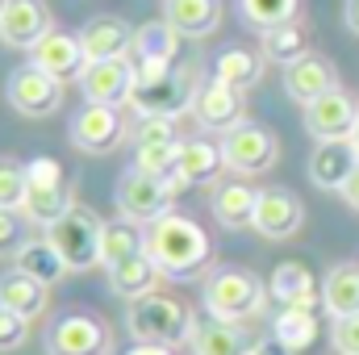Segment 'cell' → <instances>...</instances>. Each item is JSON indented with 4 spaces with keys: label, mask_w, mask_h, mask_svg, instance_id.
Returning a JSON list of instances; mask_svg holds the SVG:
<instances>
[{
    "label": "cell",
    "mask_w": 359,
    "mask_h": 355,
    "mask_svg": "<svg viewBox=\"0 0 359 355\" xmlns=\"http://www.w3.org/2000/svg\"><path fill=\"white\" fill-rule=\"evenodd\" d=\"M330 343L339 355H359V318H334Z\"/></svg>",
    "instance_id": "41"
},
{
    "label": "cell",
    "mask_w": 359,
    "mask_h": 355,
    "mask_svg": "<svg viewBox=\"0 0 359 355\" xmlns=\"http://www.w3.org/2000/svg\"><path fill=\"white\" fill-rule=\"evenodd\" d=\"M163 8L180 38H209L222 25V0H168Z\"/></svg>",
    "instance_id": "28"
},
{
    "label": "cell",
    "mask_w": 359,
    "mask_h": 355,
    "mask_svg": "<svg viewBox=\"0 0 359 355\" xmlns=\"http://www.w3.org/2000/svg\"><path fill=\"white\" fill-rule=\"evenodd\" d=\"M46 288L50 284H42V280H34V276H25V272H4L0 276V305L4 309H13V314H21L25 322H34L38 314H46Z\"/></svg>",
    "instance_id": "26"
},
{
    "label": "cell",
    "mask_w": 359,
    "mask_h": 355,
    "mask_svg": "<svg viewBox=\"0 0 359 355\" xmlns=\"http://www.w3.org/2000/svg\"><path fill=\"white\" fill-rule=\"evenodd\" d=\"M72 205H76V196H72V176H67V168H63L55 155H34V159L25 163V205H21L25 222L50 230Z\"/></svg>",
    "instance_id": "4"
},
{
    "label": "cell",
    "mask_w": 359,
    "mask_h": 355,
    "mask_svg": "<svg viewBox=\"0 0 359 355\" xmlns=\"http://www.w3.org/2000/svg\"><path fill=\"white\" fill-rule=\"evenodd\" d=\"M29 63H34V67H42V72H46V76H55V80H80V72L88 67V55H84L80 34L50 29V34L29 51Z\"/></svg>",
    "instance_id": "18"
},
{
    "label": "cell",
    "mask_w": 359,
    "mask_h": 355,
    "mask_svg": "<svg viewBox=\"0 0 359 355\" xmlns=\"http://www.w3.org/2000/svg\"><path fill=\"white\" fill-rule=\"evenodd\" d=\"M138 255H147V226H138V222H126V217H117V222H104V239H100V264H104V267H117V264H130V260H138Z\"/></svg>",
    "instance_id": "32"
},
{
    "label": "cell",
    "mask_w": 359,
    "mask_h": 355,
    "mask_svg": "<svg viewBox=\"0 0 359 355\" xmlns=\"http://www.w3.org/2000/svg\"><path fill=\"white\" fill-rule=\"evenodd\" d=\"M292 17H301V0H238V21L259 34H268Z\"/></svg>",
    "instance_id": "35"
},
{
    "label": "cell",
    "mask_w": 359,
    "mask_h": 355,
    "mask_svg": "<svg viewBox=\"0 0 359 355\" xmlns=\"http://www.w3.org/2000/svg\"><path fill=\"white\" fill-rule=\"evenodd\" d=\"M339 196H343V201H347V205L359 213V163H355V172H351V180L343 184V192H339Z\"/></svg>",
    "instance_id": "43"
},
{
    "label": "cell",
    "mask_w": 359,
    "mask_h": 355,
    "mask_svg": "<svg viewBox=\"0 0 359 355\" xmlns=\"http://www.w3.org/2000/svg\"><path fill=\"white\" fill-rule=\"evenodd\" d=\"M192 117L205 134H230L234 126L251 121L247 109H243V92L222 84V80H205L196 88V100H192Z\"/></svg>",
    "instance_id": "15"
},
{
    "label": "cell",
    "mask_w": 359,
    "mask_h": 355,
    "mask_svg": "<svg viewBox=\"0 0 359 355\" xmlns=\"http://www.w3.org/2000/svg\"><path fill=\"white\" fill-rule=\"evenodd\" d=\"M25 205V163L13 155H0V209Z\"/></svg>",
    "instance_id": "37"
},
{
    "label": "cell",
    "mask_w": 359,
    "mask_h": 355,
    "mask_svg": "<svg viewBox=\"0 0 359 355\" xmlns=\"http://www.w3.org/2000/svg\"><path fill=\"white\" fill-rule=\"evenodd\" d=\"M126 355H176L172 347H155V343H134Z\"/></svg>",
    "instance_id": "45"
},
{
    "label": "cell",
    "mask_w": 359,
    "mask_h": 355,
    "mask_svg": "<svg viewBox=\"0 0 359 355\" xmlns=\"http://www.w3.org/2000/svg\"><path fill=\"white\" fill-rule=\"evenodd\" d=\"M172 142H184L176 130V117H138L134 147H172Z\"/></svg>",
    "instance_id": "38"
},
{
    "label": "cell",
    "mask_w": 359,
    "mask_h": 355,
    "mask_svg": "<svg viewBox=\"0 0 359 355\" xmlns=\"http://www.w3.org/2000/svg\"><path fill=\"white\" fill-rule=\"evenodd\" d=\"M80 92L88 105H109V109H121L134 100L138 92V72L130 59H96L80 72Z\"/></svg>",
    "instance_id": "12"
},
{
    "label": "cell",
    "mask_w": 359,
    "mask_h": 355,
    "mask_svg": "<svg viewBox=\"0 0 359 355\" xmlns=\"http://www.w3.org/2000/svg\"><path fill=\"white\" fill-rule=\"evenodd\" d=\"M46 239L59 247L67 272H88V267L100 264V239H104V222L92 213L88 205H72L50 230Z\"/></svg>",
    "instance_id": "7"
},
{
    "label": "cell",
    "mask_w": 359,
    "mask_h": 355,
    "mask_svg": "<svg viewBox=\"0 0 359 355\" xmlns=\"http://www.w3.org/2000/svg\"><path fill=\"white\" fill-rule=\"evenodd\" d=\"M255 205H259V188H251L247 180H217L213 184V196H209V209L217 217V226L226 230H247L255 226Z\"/></svg>",
    "instance_id": "22"
},
{
    "label": "cell",
    "mask_w": 359,
    "mask_h": 355,
    "mask_svg": "<svg viewBox=\"0 0 359 355\" xmlns=\"http://www.w3.org/2000/svg\"><path fill=\"white\" fill-rule=\"evenodd\" d=\"M226 168V155H222V142H209V138H184L180 142V159H176V192L184 188H201V184H217Z\"/></svg>",
    "instance_id": "19"
},
{
    "label": "cell",
    "mask_w": 359,
    "mask_h": 355,
    "mask_svg": "<svg viewBox=\"0 0 359 355\" xmlns=\"http://www.w3.org/2000/svg\"><path fill=\"white\" fill-rule=\"evenodd\" d=\"M176 184L163 176H147L138 168H126L117 188H113V201H117V213L126 222H138V226H155L159 217L172 213L176 205Z\"/></svg>",
    "instance_id": "5"
},
{
    "label": "cell",
    "mask_w": 359,
    "mask_h": 355,
    "mask_svg": "<svg viewBox=\"0 0 359 355\" xmlns=\"http://www.w3.org/2000/svg\"><path fill=\"white\" fill-rule=\"evenodd\" d=\"M196 88V63H184L159 84H138L130 109H138V117H180L184 109H192Z\"/></svg>",
    "instance_id": "10"
},
{
    "label": "cell",
    "mask_w": 359,
    "mask_h": 355,
    "mask_svg": "<svg viewBox=\"0 0 359 355\" xmlns=\"http://www.w3.org/2000/svg\"><path fill=\"white\" fill-rule=\"evenodd\" d=\"M268 297L280 309H313L322 301V288L313 284V272L297 260L288 264H276L268 276Z\"/></svg>",
    "instance_id": "23"
},
{
    "label": "cell",
    "mask_w": 359,
    "mask_h": 355,
    "mask_svg": "<svg viewBox=\"0 0 359 355\" xmlns=\"http://www.w3.org/2000/svg\"><path fill=\"white\" fill-rule=\"evenodd\" d=\"M322 305L330 318H359V264H334L326 272Z\"/></svg>",
    "instance_id": "29"
},
{
    "label": "cell",
    "mask_w": 359,
    "mask_h": 355,
    "mask_svg": "<svg viewBox=\"0 0 359 355\" xmlns=\"http://www.w3.org/2000/svg\"><path fill=\"white\" fill-rule=\"evenodd\" d=\"M46 355H113V330L92 309H63L42 339Z\"/></svg>",
    "instance_id": "6"
},
{
    "label": "cell",
    "mask_w": 359,
    "mask_h": 355,
    "mask_svg": "<svg viewBox=\"0 0 359 355\" xmlns=\"http://www.w3.org/2000/svg\"><path fill=\"white\" fill-rule=\"evenodd\" d=\"M271 335L288 347V351H305V347H313V339H318V314L313 309H280L276 318H271Z\"/></svg>",
    "instance_id": "34"
},
{
    "label": "cell",
    "mask_w": 359,
    "mask_h": 355,
    "mask_svg": "<svg viewBox=\"0 0 359 355\" xmlns=\"http://www.w3.org/2000/svg\"><path fill=\"white\" fill-rule=\"evenodd\" d=\"M159 280H168V276L159 272V264H155L151 255H138V260H130V264L109 267V288H113L117 297H126V301L151 297V293L159 288Z\"/></svg>",
    "instance_id": "33"
},
{
    "label": "cell",
    "mask_w": 359,
    "mask_h": 355,
    "mask_svg": "<svg viewBox=\"0 0 359 355\" xmlns=\"http://www.w3.org/2000/svg\"><path fill=\"white\" fill-rule=\"evenodd\" d=\"M347 142H351V147H355V155H359V126H355V134H351V138H347Z\"/></svg>",
    "instance_id": "46"
},
{
    "label": "cell",
    "mask_w": 359,
    "mask_h": 355,
    "mask_svg": "<svg viewBox=\"0 0 359 355\" xmlns=\"http://www.w3.org/2000/svg\"><path fill=\"white\" fill-rule=\"evenodd\" d=\"M176 159H180V142H172V147H134V163L130 168H138L147 176L172 180L176 176Z\"/></svg>",
    "instance_id": "36"
},
{
    "label": "cell",
    "mask_w": 359,
    "mask_h": 355,
    "mask_svg": "<svg viewBox=\"0 0 359 355\" xmlns=\"http://www.w3.org/2000/svg\"><path fill=\"white\" fill-rule=\"evenodd\" d=\"M247 351H251V339H247L243 322H222V318L196 322L192 355H247Z\"/></svg>",
    "instance_id": "31"
},
{
    "label": "cell",
    "mask_w": 359,
    "mask_h": 355,
    "mask_svg": "<svg viewBox=\"0 0 359 355\" xmlns=\"http://www.w3.org/2000/svg\"><path fill=\"white\" fill-rule=\"evenodd\" d=\"M222 155H226V168L234 176H264L280 163V142L268 126L243 121L230 134H222Z\"/></svg>",
    "instance_id": "8"
},
{
    "label": "cell",
    "mask_w": 359,
    "mask_h": 355,
    "mask_svg": "<svg viewBox=\"0 0 359 355\" xmlns=\"http://www.w3.org/2000/svg\"><path fill=\"white\" fill-rule=\"evenodd\" d=\"M67 138L84 155H109V151H117L126 142V121H121L117 109L84 100V109H76L72 121H67Z\"/></svg>",
    "instance_id": "11"
},
{
    "label": "cell",
    "mask_w": 359,
    "mask_h": 355,
    "mask_svg": "<svg viewBox=\"0 0 359 355\" xmlns=\"http://www.w3.org/2000/svg\"><path fill=\"white\" fill-rule=\"evenodd\" d=\"M343 25L359 38V0H347V4H343Z\"/></svg>",
    "instance_id": "44"
},
{
    "label": "cell",
    "mask_w": 359,
    "mask_h": 355,
    "mask_svg": "<svg viewBox=\"0 0 359 355\" xmlns=\"http://www.w3.org/2000/svg\"><path fill=\"white\" fill-rule=\"evenodd\" d=\"M25 234H21V217L17 209H0V260H13L21 251Z\"/></svg>",
    "instance_id": "39"
},
{
    "label": "cell",
    "mask_w": 359,
    "mask_h": 355,
    "mask_svg": "<svg viewBox=\"0 0 359 355\" xmlns=\"http://www.w3.org/2000/svg\"><path fill=\"white\" fill-rule=\"evenodd\" d=\"M147 255L159 264L168 280H196L213 264V243L201 222L184 213H168L155 226H147Z\"/></svg>",
    "instance_id": "1"
},
{
    "label": "cell",
    "mask_w": 359,
    "mask_h": 355,
    "mask_svg": "<svg viewBox=\"0 0 359 355\" xmlns=\"http://www.w3.org/2000/svg\"><path fill=\"white\" fill-rule=\"evenodd\" d=\"M247 355H297V351H288V347H284V343H280L276 335H268V339H255Z\"/></svg>",
    "instance_id": "42"
},
{
    "label": "cell",
    "mask_w": 359,
    "mask_h": 355,
    "mask_svg": "<svg viewBox=\"0 0 359 355\" xmlns=\"http://www.w3.org/2000/svg\"><path fill=\"white\" fill-rule=\"evenodd\" d=\"M126 330H130L134 343H155V347H172V351H176L184 343H192L196 318H192V309H188L184 301L151 293V297H142V301H130V309H126Z\"/></svg>",
    "instance_id": "2"
},
{
    "label": "cell",
    "mask_w": 359,
    "mask_h": 355,
    "mask_svg": "<svg viewBox=\"0 0 359 355\" xmlns=\"http://www.w3.org/2000/svg\"><path fill=\"white\" fill-rule=\"evenodd\" d=\"M13 267H17V272H25V276H34V280H42V284H59V280L67 276V264H63L59 247H55L46 234L25 239V243H21V251L13 255Z\"/></svg>",
    "instance_id": "30"
},
{
    "label": "cell",
    "mask_w": 359,
    "mask_h": 355,
    "mask_svg": "<svg viewBox=\"0 0 359 355\" xmlns=\"http://www.w3.org/2000/svg\"><path fill=\"white\" fill-rule=\"evenodd\" d=\"M201 301L209 309V318H222V322H247L264 309L268 301V284L251 272V267H213L205 276V288H201Z\"/></svg>",
    "instance_id": "3"
},
{
    "label": "cell",
    "mask_w": 359,
    "mask_h": 355,
    "mask_svg": "<svg viewBox=\"0 0 359 355\" xmlns=\"http://www.w3.org/2000/svg\"><path fill=\"white\" fill-rule=\"evenodd\" d=\"M4 4H8V0H0V8H4Z\"/></svg>",
    "instance_id": "47"
},
{
    "label": "cell",
    "mask_w": 359,
    "mask_h": 355,
    "mask_svg": "<svg viewBox=\"0 0 359 355\" xmlns=\"http://www.w3.org/2000/svg\"><path fill=\"white\" fill-rule=\"evenodd\" d=\"M25 335H29V322L0 305V351H17L25 343Z\"/></svg>",
    "instance_id": "40"
},
{
    "label": "cell",
    "mask_w": 359,
    "mask_h": 355,
    "mask_svg": "<svg viewBox=\"0 0 359 355\" xmlns=\"http://www.w3.org/2000/svg\"><path fill=\"white\" fill-rule=\"evenodd\" d=\"M50 29L55 25L42 0H8L0 8V42L13 51H34Z\"/></svg>",
    "instance_id": "17"
},
{
    "label": "cell",
    "mask_w": 359,
    "mask_h": 355,
    "mask_svg": "<svg viewBox=\"0 0 359 355\" xmlns=\"http://www.w3.org/2000/svg\"><path fill=\"white\" fill-rule=\"evenodd\" d=\"M313 42H318L313 25L305 17H292V21H284V25H276V29L264 34V59L280 63V67H292L305 55H313Z\"/></svg>",
    "instance_id": "25"
},
{
    "label": "cell",
    "mask_w": 359,
    "mask_h": 355,
    "mask_svg": "<svg viewBox=\"0 0 359 355\" xmlns=\"http://www.w3.org/2000/svg\"><path fill=\"white\" fill-rule=\"evenodd\" d=\"M359 126V105L347 88H334L305 105V134L313 142H347Z\"/></svg>",
    "instance_id": "13"
},
{
    "label": "cell",
    "mask_w": 359,
    "mask_h": 355,
    "mask_svg": "<svg viewBox=\"0 0 359 355\" xmlns=\"http://www.w3.org/2000/svg\"><path fill=\"white\" fill-rule=\"evenodd\" d=\"M339 88V67L326 59V55H305L301 63H292V67H284V92H288V100H297V105H313L318 96H326V92Z\"/></svg>",
    "instance_id": "21"
},
{
    "label": "cell",
    "mask_w": 359,
    "mask_h": 355,
    "mask_svg": "<svg viewBox=\"0 0 359 355\" xmlns=\"http://www.w3.org/2000/svg\"><path fill=\"white\" fill-rule=\"evenodd\" d=\"M301 222H305V205H301V196L292 188H284V184L259 188V205H255V226L251 230H259L271 243H284V239H292L301 230Z\"/></svg>",
    "instance_id": "16"
},
{
    "label": "cell",
    "mask_w": 359,
    "mask_h": 355,
    "mask_svg": "<svg viewBox=\"0 0 359 355\" xmlns=\"http://www.w3.org/2000/svg\"><path fill=\"white\" fill-rule=\"evenodd\" d=\"M213 80H222L238 92L255 88L264 80V55H255L251 46H222L213 59Z\"/></svg>",
    "instance_id": "27"
},
{
    "label": "cell",
    "mask_w": 359,
    "mask_h": 355,
    "mask_svg": "<svg viewBox=\"0 0 359 355\" xmlns=\"http://www.w3.org/2000/svg\"><path fill=\"white\" fill-rule=\"evenodd\" d=\"M4 96H8V105H13L21 117H50V113L63 105V80L46 76V72L34 67V63H25V67H17V72L8 76Z\"/></svg>",
    "instance_id": "14"
},
{
    "label": "cell",
    "mask_w": 359,
    "mask_h": 355,
    "mask_svg": "<svg viewBox=\"0 0 359 355\" xmlns=\"http://www.w3.org/2000/svg\"><path fill=\"white\" fill-rule=\"evenodd\" d=\"M134 72H138V84H159L163 76L176 72L180 59V34L172 29V21H142L134 25Z\"/></svg>",
    "instance_id": "9"
},
{
    "label": "cell",
    "mask_w": 359,
    "mask_h": 355,
    "mask_svg": "<svg viewBox=\"0 0 359 355\" xmlns=\"http://www.w3.org/2000/svg\"><path fill=\"white\" fill-rule=\"evenodd\" d=\"M80 42H84V55L88 63L96 59H126L134 51V25L126 17H113V13H96L80 25Z\"/></svg>",
    "instance_id": "20"
},
{
    "label": "cell",
    "mask_w": 359,
    "mask_h": 355,
    "mask_svg": "<svg viewBox=\"0 0 359 355\" xmlns=\"http://www.w3.org/2000/svg\"><path fill=\"white\" fill-rule=\"evenodd\" d=\"M359 155L351 142H318L313 159H309V180L322 188V192H343V184L351 180Z\"/></svg>",
    "instance_id": "24"
}]
</instances>
